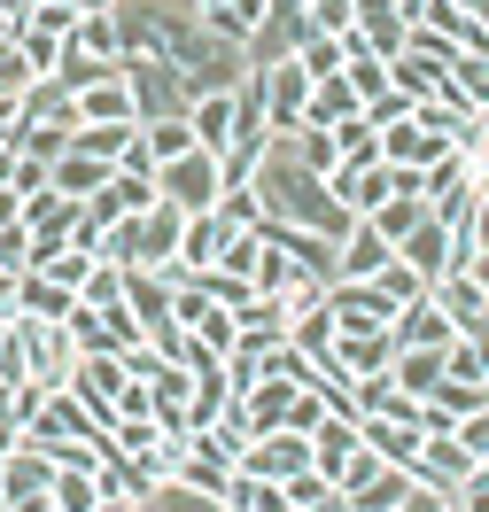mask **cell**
<instances>
[{
    "label": "cell",
    "mask_w": 489,
    "mask_h": 512,
    "mask_svg": "<svg viewBox=\"0 0 489 512\" xmlns=\"http://www.w3.org/2000/svg\"><path fill=\"white\" fill-rule=\"evenodd\" d=\"M16 55H24V70H32V78H55V63H63V39L24 32V39H16Z\"/></svg>",
    "instance_id": "40"
},
{
    "label": "cell",
    "mask_w": 489,
    "mask_h": 512,
    "mask_svg": "<svg viewBox=\"0 0 489 512\" xmlns=\"http://www.w3.org/2000/svg\"><path fill=\"white\" fill-rule=\"evenodd\" d=\"M16 334H24V357H32V381H47V388H63L78 373V357H86L63 319H16Z\"/></svg>",
    "instance_id": "5"
},
{
    "label": "cell",
    "mask_w": 489,
    "mask_h": 512,
    "mask_svg": "<svg viewBox=\"0 0 489 512\" xmlns=\"http://www.w3.org/2000/svg\"><path fill=\"white\" fill-rule=\"evenodd\" d=\"M365 427V450L373 458H389V466H420V450H427V435H420V419H358Z\"/></svg>",
    "instance_id": "16"
},
{
    "label": "cell",
    "mask_w": 489,
    "mask_h": 512,
    "mask_svg": "<svg viewBox=\"0 0 489 512\" xmlns=\"http://www.w3.org/2000/svg\"><path fill=\"white\" fill-rule=\"evenodd\" d=\"M334 334H342V326H334V311H326V303H319V311H303V319L288 326V342H295L303 357H326V350H334Z\"/></svg>",
    "instance_id": "32"
},
{
    "label": "cell",
    "mask_w": 489,
    "mask_h": 512,
    "mask_svg": "<svg viewBox=\"0 0 489 512\" xmlns=\"http://www.w3.org/2000/svg\"><path fill=\"white\" fill-rule=\"evenodd\" d=\"M210 8H226V0H195V16H210Z\"/></svg>",
    "instance_id": "54"
},
{
    "label": "cell",
    "mask_w": 489,
    "mask_h": 512,
    "mask_svg": "<svg viewBox=\"0 0 489 512\" xmlns=\"http://www.w3.org/2000/svg\"><path fill=\"white\" fill-rule=\"evenodd\" d=\"M389 256H396V249L373 233V218H350V233L334 241V280H373Z\"/></svg>",
    "instance_id": "12"
},
{
    "label": "cell",
    "mask_w": 489,
    "mask_h": 512,
    "mask_svg": "<svg viewBox=\"0 0 489 512\" xmlns=\"http://www.w3.org/2000/svg\"><path fill=\"white\" fill-rule=\"evenodd\" d=\"M47 396H55V388H47V381H16V388H8V396H0V412H8V419H16V427H24V419H32L39 404H47Z\"/></svg>",
    "instance_id": "42"
},
{
    "label": "cell",
    "mask_w": 489,
    "mask_h": 512,
    "mask_svg": "<svg viewBox=\"0 0 489 512\" xmlns=\"http://www.w3.org/2000/svg\"><path fill=\"white\" fill-rule=\"evenodd\" d=\"M132 512H148V505H132Z\"/></svg>",
    "instance_id": "56"
},
{
    "label": "cell",
    "mask_w": 489,
    "mask_h": 512,
    "mask_svg": "<svg viewBox=\"0 0 489 512\" xmlns=\"http://www.w3.org/2000/svg\"><path fill=\"white\" fill-rule=\"evenodd\" d=\"M458 326L435 311V295H420V303H404L396 311V350H451Z\"/></svg>",
    "instance_id": "15"
},
{
    "label": "cell",
    "mask_w": 489,
    "mask_h": 512,
    "mask_svg": "<svg viewBox=\"0 0 489 512\" xmlns=\"http://www.w3.org/2000/svg\"><path fill=\"white\" fill-rule=\"evenodd\" d=\"M373 288H381V295L396 303V311H404V303H420V295H427V280L412 272V264H404V256H389V264L373 272Z\"/></svg>",
    "instance_id": "35"
},
{
    "label": "cell",
    "mask_w": 489,
    "mask_h": 512,
    "mask_svg": "<svg viewBox=\"0 0 489 512\" xmlns=\"http://www.w3.org/2000/svg\"><path fill=\"white\" fill-rule=\"evenodd\" d=\"M78 125H140V101H132L125 70H117V78H101V86H86V94H78Z\"/></svg>",
    "instance_id": "18"
},
{
    "label": "cell",
    "mask_w": 489,
    "mask_h": 512,
    "mask_svg": "<svg viewBox=\"0 0 489 512\" xmlns=\"http://www.w3.org/2000/svg\"><path fill=\"white\" fill-rule=\"evenodd\" d=\"M109 179H117V163L86 156V148H63V156H55V194H70V202H86V194H101Z\"/></svg>",
    "instance_id": "19"
},
{
    "label": "cell",
    "mask_w": 489,
    "mask_h": 512,
    "mask_svg": "<svg viewBox=\"0 0 489 512\" xmlns=\"http://www.w3.org/2000/svg\"><path fill=\"white\" fill-rule=\"evenodd\" d=\"M47 489H55V458H47V450L16 443L8 458H0V505L8 512H24L32 497H47Z\"/></svg>",
    "instance_id": "8"
},
{
    "label": "cell",
    "mask_w": 489,
    "mask_h": 512,
    "mask_svg": "<svg viewBox=\"0 0 489 512\" xmlns=\"http://www.w3.org/2000/svg\"><path fill=\"white\" fill-rule=\"evenodd\" d=\"M94 512H132V505H117V497H101V505H94Z\"/></svg>",
    "instance_id": "52"
},
{
    "label": "cell",
    "mask_w": 489,
    "mask_h": 512,
    "mask_svg": "<svg viewBox=\"0 0 489 512\" xmlns=\"http://www.w3.org/2000/svg\"><path fill=\"white\" fill-rule=\"evenodd\" d=\"M179 233H187V210H179V202H156V210L140 218V272H163V264L179 256Z\"/></svg>",
    "instance_id": "17"
},
{
    "label": "cell",
    "mask_w": 489,
    "mask_h": 512,
    "mask_svg": "<svg viewBox=\"0 0 489 512\" xmlns=\"http://www.w3.org/2000/svg\"><path fill=\"white\" fill-rule=\"evenodd\" d=\"M295 63H303V78L319 86V78H342L350 70V55H342V39H326V32H295V47H288Z\"/></svg>",
    "instance_id": "23"
},
{
    "label": "cell",
    "mask_w": 489,
    "mask_h": 512,
    "mask_svg": "<svg viewBox=\"0 0 489 512\" xmlns=\"http://www.w3.org/2000/svg\"><path fill=\"white\" fill-rule=\"evenodd\" d=\"M466 474H474V458H466L458 443H427L420 466H412V481H427V489H458Z\"/></svg>",
    "instance_id": "25"
},
{
    "label": "cell",
    "mask_w": 489,
    "mask_h": 512,
    "mask_svg": "<svg viewBox=\"0 0 489 512\" xmlns=\"http://www.w3.org/2000/svg\"><path fill=\"white\" fill-rule=\"evenodd\" d=\"M288 512H295V505H288Z\"/></svg>",
    "instance_id": "59"
},
{
    "label": "cell",
    "mask_w": 489,
    "mask_h": 512,
    "mask_svg": "<svg viewBox=\"0 0 489 512\" xmlns=\"http://www.w3.org/2000/svg\"><path fill=\"white\" fill-rule=\"evenodd\" d=\"M451 443L466 450L474 466H489V404H482V412H466V419H458V435H451Z\"/></svg>",
    "instance_id": "41"
},
{
    "label": "cell",
    "mask_w": 489,
    "mask_h": 512,
    "mask_svg": "<svg viewBox=\"0 0 489 512\" xmlns=\"http://www.w3.org/2000/svg\"><path fill=\"white\" fill-rule=\"evenodd\" d=\"M435 512H466V505H458V489H451V497H443V505H435Z\"/></svg>",
    "instance_id": "53"
},
{
    "label": "cell",
    "mask_w": 489,
    "mask_h": 512,
    "mask_svg": "<svg viewBox=\"0 0 489 512\" xmlns=\"http://www.w3.org/2000/svg\"><path fill=\"white\" fill-rule=\"evenodd\" d=\"M63 47H70V55H86V63H125V16H117V0H109V8H86L78 32H70Z\"/></svg>",
    "instance_id": "10"
},
{
    "label": "cell",
    "mask_w": 489,
    "mask_h": 512,
    "mask_svg": "<svg viewBox=\"0 0 489 512\" xmlns=\"http://www.w3.org/2000/svg\"><path fill=\"white\" fill-rule=\"evenodd\" d=\"M24 512H63V505H55V497H32V505H24Z\"/></svg>",
    "instance_id": "51"
},
{
    "label": "cell",
    "mask_w": 489,
    "mask_h": 512,
    "mask_svg": "<svg viewBox=\"0 0 489 512\" xmlns=\"http://www.w3.org/2000/svg\"><path fill=\"white\" fill-rule=\"evenodd\" d=\"M466 272H474V280L489 288V249H474V264H466Z\"/></svg>",
    "instance_id": "50"
},
{
    "label": "cell",
    "mask_w": 489,
    "mask_h": 512,
    "mask_svg": "<svg viewBox=\"0 0 489 512\" xmlns=\"http://www.w3.org/2000/svg\"><path fill=\"white\" fill-rule=\"evenodd\" d=\"M451 101L474 109V117H489V55H466V47L451 55Z\"/></svg>",
    "instance_id": "22"
},
{
    "label": "cell",
    "mask_w": 489,
    "mask_h": 512,
    "mask_svg": "<svg viewBox=\"0 0 489 512\" xmlns=\"http://www.w3.org/2000/svg\"><path fill=\"white\" fill-rule=\"evenodd\" d=\"M24 117H55V125H78V101H70L55 78H39L32 94H24Z\"/></svg>",
    "instance_id": "37"
},
{
    "label": "cell",
    "mask_w": 489,
    "mask_h": 512,
    "mask_svg": "<svg viewBox=\"0 0 489 512\" xmlns=\"http://www.w3.org/2000/svg\"><path fill=\"white\" fill-rule=\"evenodd\" d=\"M319 419H326V396H319V388H295V404H288V435H319Z\"/></svg>",
    "instance_id": "43"
},
{
    "label": "cell",
    "mask_w": 489,
    "mask_h": 512,
    "mask_svg": "<svg viewBox=\"0 0 489 512\" xmlns=\"http://www.w3.org/2000/svg\"><path fill=\"white\" fill-rule=\"evenodd\" d=\"M241 86H226V94H195L187 101V132H195V148H210V156H226L233 148V117H241Z\"/></svg>",
    "instance_id": "11"
},
{
    "label": "cell",
    "mask_w": 489,
    "mask_h": 512,
    "mask_svg": "<svg viewBox=\"0 0 489 512\" xmlns=\"http://www.w3.org/2000/svg\"><path fill=\"white\" fill-rule=\"evenodd\" d=\"M226 512H288V489H280V481H257V474H233Z\"/></svg>",
    "instance_id": "29"
},
{
    "label": "cell",
    "mask_w": 489,
    "mask_h": 512,
    "mask_svg": "<svg viewBox=\"0 0 489 512\" xmlns=\"http://www.w3.org/2000/svg\"><path fill=\"white\" fill-rule=\"evenodd\" d=\"M350 86H358V101H373V94H389V63H373V55H350V70H342Z\"/></svg>",
    "instance_id": "44"
},
{
    "label": "cell",
    "mask_w": 489,
    "mask_h": 512,
    "mask_svg": "<svg viewBox=\"0 0 489 512\" xmlns=\"http://www.w3.org/2000/svg\"><path fill=\"white\" fill-rule=\"evenodd\" d=\"M226 241H233V225L218 218V210H202V218H187V233H179V256H171L163 272H210V264L226 256Z\"/></svg>",
    "instance_id": "13"
},
{
    "label": "cell",
    "mask_w": 489,
    "mask_h": 512,
    "mask_svg": "<svg viewBox=\"0 0 489 512\" xmlns=\"http://www.w3.org/2000/svg\"><path fill=\"white\" fill-rule=\"evenodd\" d=\"M365 450V427L358 419H342V412H326L319 419V435H311V466H319L326 481H342V466Z\"/></svg>",
    "instance_id": "14"
},
{
    "label": "cell",
    "mask_w": 489,
    "mask_h": 512,
    "mask_svg": "<svg viewBox=\"0 0 489 512\" xmlns=\"http://www.w3.org/2000/svg\"><path fill=\"white\" fill-rule=\"evenodd\" d=\"M257 241H264V225H257ZM303 272H295V256L280 249V241H264L257 249V272H249V295H288Z\"/></svg>",
    "instance_id": "26"
},
{
    "label": "cell",
    "mask_w": 489,
    "mask_h": 512,
    "mask_svg": "<svg viewBox=\"0 0 489 512\" xmlns=\"http://www.w3.org/2000/svg\"><path fill=\"white\" fill-rule=\"evenodd\" d=\"M140 140H148V156H156V163H179L187 148H195L187 117H156V125H140Z\"/></svg>",
    "instance_id": "31"
},
{
    "label": "cell",
    "mask_w": 489,
    "mask_h": 512,
    "mask_svg": "<svg viewBox=\"0 0 489 512\" xmlns=\"http://www.w3.org/2000/svg\"><path fill=\"white\" fill-rule=\"evenodd\" d=\"M132 132H140V125H78V140H70V148H86V156H101V163H125Z\"/></svg>",
    "instance_id": "33"
},
{
    "label": "cell",
    "mask_w": 489,
    "mask_h": 512,
    "mask_svg": "<svg viewBox=\"0 0 489 512\" xmlns=\"http://www.w3.org/2000/svg\"><path fill=\"white\" fill-rule=\"evenodd\" d=\"M125 357H78V373H70V396H78V404H86V412L101 419V427H109V419H117V396H125Z\"/></svg>",
    "instance_id": "7"
},
{
    "label": "cell",
    "mask_w": 489,
    "mask_h": 512,
    "mask_svg": "<svg viewBox=\"0 0 489 512\" xmlns=\"http://www.w3.org/2000/svg\"><path fill=\"white\" fill-rule=\"evenodd\" d=\"M8 187H16V194H47V187H55V163H39V156H16Z\"/></svg>",
    "instance_id": "46"
},
{
    "label": "cell",
    "mask_w": 489,
    "mask_h": 512,
    "mask_svg": "<svg viewBox=\"0 0 489 512\" xmlns=\"http://www.w3.org/2000/svg\"><path fill=\"white\" fill-rule=\"evenodd\" d=\"M101 435H109V427H101V419L86 412V404H78L70 388H55V396H47V404H39V412L24 419V443H32V450H47V458H55L63 443H101Z\"/></svg>",
    "instance_id": "2"
},
{
    "label": "cell",
    "mask_w": 489,
    "mask_h": 512,
    "mask_svg": "<svg viewBox=\"0 0 489 512\" xmlns=\"http://www.w3.org/2000/svg\"><path fill=\"white\" fill-rule=\"evenodd\" d=\"M365 101H358V86H350V78H319V86H311V109H303V125H350V117H358Z\"/></svg>",
    "instance_id": "21"
},
{
    "label": "cell",
    "mask_w": 489,
    "mask_h": 512,
    "mask_svg": "<svg viewBox=\"0 0 489 512\" xmlns=\"http://www.w3.org/2000/svg\"><path fill=\"white\" fill-rule=\"evenodd\" d=\"M389 381L404 388V396H435V381H443V350H396V365H389Z\"/></svg>",
    "instance_id": "24"
},
{
    "label": "cell",
    "mask_w": 489,
    "mask_h": 512,
    "mask_svg": "<svg viewBox=\"0 0 489 512\" xmlns=\"http://www.w3.org/2000/svg\"><path fill=\"white\" fill-rule=\"evenodd\" d=\"M420 218H427V202H420V194H389V202L373 210V233H381V241L396 249V241H404V233H412Z\"/></svg>",
    "instance_id": "30"
},
{
    "label": "cell",
    "mask_w": 489,
    "mask_h": 512,
    "mask_svg": "<svg viewBox=\"0 0 489 512\" xmlns=\"http://www.w3.org/2000/svg\"><path fill=\"white\" fill-rule=\"evenodd\" d=\"M474 171L489 179V117H482V148H474Z\"/></svg>",
    "instance_id": "49"
},
{
    "label": "cell",
    "mask_w": 489,
    "mask_h": 512,
    "mask_svg": "<svg viewBox=\"0 0 489 512\" xmlns=\"http://www.w3.org/2000/svg\"><path fill=\"white\" fill-rule=\"evenodd\" d=\"M63 512H94L101 505V481L94 474H78V466H55V489H47Z\"/></svg>",
    "instance_id": "34"
},
{
    "label": "cell",
    "mask_w": 489,
    "mask_h": 512,
    "mask_svg": "<svg viewBox=\"0 0 489 512\" xmlns=\"http://www.w3.org/2000/svg\"><path fill=\"white\" fill-rule=\"evenodd\" d=\"M156 194H163V202H179L187 218H202V210H218L226 171H218V156H210V148H187L179 163H156Z\"/></svg>",
    "instance_id": "1"
},
{
    "label": "cell",
    "mask_w": 489,
    "mask_h": 512,
    "mask_svg": "<svg viewBox=\"0 0 489 512\" xmlns=\"http://www.w3.org/2000/svg\"><path fill=\"white\" fill-rule=\"evenodd\" d=\"M404 117H412V101L396 94V86H389V94H373V101H365V125H373V132H389V125H404Z\"/></svg>",
    "instance_id": "45"
},
{
    "label": "cell",
    "mask_w": 489,
    "mask_h": 512,
    "mask_svg": "<svg viewBox=\"0 0 489 512\" xmlns=\"http://www.w3.org/2000/svg\"><path fill=\"white\" fill-rule=\"evenodd\" d=\"M264 70V125H272V140H295L303 132V109H311V78H303V63L295 55H272Z\"/></svg>",
    "instance_id": "3"
},
{
    "label": "cell",
    "mask_w": 489,
    "mask_h": 512,
    "mask_svg": "<svg viewBox=\"0 0 489 512\" xmlns=\"http://www.w3.org/2000/svg\"><path fill=\"white\" fill-rule=\"evenodd\" d=\"M303 466H311V435H288V427H280V435H257V443L241 450V466H233V474L288 481V474H303Z\"/></svg>",
    "instance_id": "9"
},
{
    "label": "cell",
    "mask_w": 489,
    "mask_h": 512,
    "mask_svg": "<svg viewBox=\"0 0 489 512\" xmlns=\"http://www.w3.org/2000/svg\"><path fill=\"white\" fill-rule=\"evenodd\" d=\"M0 512H8V505H0Z\"/></svg>",
    "instance_id": "57"
},
{
    "label": "cell",
    "mask_w": 489,
    "mask_h": 512,
    "mask_svg": "<svg viewBox=\"0 0 489 512\" xmlns=\"http://www.w3.org/2000/svg\"><path fill=\"white\" fill-rule=\"evenodd\" d=\"M458 8H466V16H474V8H482V0H458Z\"/></svg>",
    "instance_id": "55"
},
{
    "label": "cell",
    "mask_w": 489,
    "mask_h": 512,
    "mask_svg": "<svg viewBox=\"0 0 489 512\" xmlns=\"http://www.w3.org/2000/svg\"><path fill=\"white\" fill-rule=\"evenodd\" d=\"M16 443H24V427H16V419L0 412V458H8V450H16Z\"/></svg>",
    "instance_id": "48"
},
{
    "label": "cell",
    "mask_w": 489,
    "mask_h": 512,
    "mask_svg": "<svg viewBox=\"0 0 489 512\" xmlns=\"http://www.w3.org/2000/svg\"><path fill=\"white\" fill-rule=\"evenodd\" d=\"M443 381H466V388H482V381H489V357L474 350L466 334H458L451 350H443Z\"/></svg>",
    "instance_id": "39"
},
{
    "label": "cell",
    "mask_w": 489,
    "mask_h": 512,
    "mask_svg": "<svg viewBox=\"0 0 489 512\" xmlns=\"http://www.w3.org/2000/svg\"><path fill=\"white\" fill-rule=\"evenodd\" d=\"M458 241H466V249H489V194H474V218H466Z\"/></svg>",
    "instance_id": "47"
},
{
    "label": "cell",
    "mask_w": 489,
    "mask_h": 512,
    "mask_svg": "<svg viewBox=\"0 0 489 512\" xmlns=\"http://www.w3.org/2000/svg\"><path fill=\"white\" fill-rule=\"evenodd\" d=\"M70 311H78V295L55 288L47 272H24V280H16V319H70Z\"/></svg>",
    "instance_id": "20"
},
{
    "label": "cell",
    "mask_w": 489,
    "mask_h": 512,
    "mask_svg": "<svg viewBox=\"0 0 489 512\" xmlns=\"http://www.w3.org/2000/svg\"><path fill=\"white\" fill-rule=\"evenodd\" d=\"M326 311H334L342 334H389L396 326V303L373 288V280H334V288H326Z\"/></svg>",
    "instance_id": "6"
},
{
    "label": "cell",
    "mask_w": 489,
    "mask_h": 512,
    "mask_svg": "<svg viewBox=\"0 0 489 512\" xmlns=\"http://www.w3.org/2000/svg\"><path fill=\"white\" fill-rule=\"evenodd\" d=\"M482 388H489V381H482Z\"/></svg>",
    "instance_id": "60"
},
{
    "label": "cell",
    "mask_w": 489,
    "mask_h": 512,
    "mask_svg": "<svg viewBox=\"0 0 489 512\" xmlns=\"http://www.w3.org/2000/svg\"><path fill=\"white\" fill-rule=\"evenodd\" d=\"M101 256H109V264H125V272H140V218L101 225Z\"/></svg>",
    "instance_id": "38"
},
{
    "label": "cell",
    "mask_w": 489,
    "mask_h": 512,
    "mask_svg": "<svg viewBox=\"0 0 489 512\" xmlns=\"http://www.w3.org/2000/svg\"><path fill=\"white\" fill-rule=\"evenodd\" d=\"M358 24V0H303V32H326V39H342Z\"/></svg>",
    "instance_id": "36"
},
{
    "label": "cell",
    "mask_w": 489,
    "mask_h": 512,
    "mask_svg": "<svg viewBox=\"0 0 489 512\" xmlns=\"http://www.w3.org/2000/svg\"><path fill=\"white\" fill-rule=\"evenodd\" d=\"M373 512H381V505H373Z\"/></svg>",
    "instance_id": "58"
},
{
    "label": "cell",
    "mask_w": 489,
    "mask_h": 512,
    "mask_svg": "<svg viewBox=\"0 0 489 512\" xmlns=\"http://www.w3.org/2000/svg\"><path fill=\"white\" fill-rule=\"evenodd\" d=\"M295 163L319 171V179H334V171H342V140H334L326 125H303V132H295Z\"/></svg>",
    "instance_id": "28"
},
{
    "label": "cell",
    "mask_w": 489,
    "mask_h": 512,
    "mask_svg": "<svg viewBox=\"0 0 489 512\" xmlns=\"http://www.w3.org/2000/svg\"><path fill=\"white\" fill-rule=\"evenodd\" d=\"M396 256H404V264L420 272L427 288H435L443 272H466V264H474V249H466V241H458V233H451L443 218H420L412 233H404V241H396Z\"/></svg>",
    "instance_id": "4"
},
{
    "label": "cell",
    "mask_w": 489,
    "mask_h": 512,
    "mask_svg": "<svg viewBox=\"0 0 489 512\" xmlns=\"http://www.w3.org/2000/svg\"><path fill=\"white\" fill-rule=\"evenodd\" d=\"M125 288H132V272L101 256L94 272H86V288H78V303H86V311H117V303H125Z\"/></svg>",
    "instance_id": "27"
}]
</instances>
